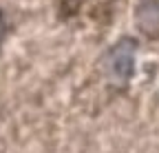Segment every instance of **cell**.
I'll list each match as a JSON object with an SVG mask.
<instances>
[{
  "label": "cell",
  "instance_id": "6da1fadb",
  "mask_svg": "<svg viewBox=\"0 0 159 153\" xmlns=\"http://www.w3.org/2000/svg\"><path fill=\"white\" fill-rule=\"evenodd\" d=\"M137 67V40L133 38H122L117 40L104 55V69L108 78L117 82H128Z\"/></svg>",
  "mask_w": 159,
  "mask_h": 153
},
{
  "label": "cell",
  "instance_id": "7a4b0ae2",
  "mask_svg": "<svg viewBox=\"0 0 159 153\" xmlns=\"http://www.w3.org/2000/svg\"><path fill=\"white\" fill-rule=\"evenodd\" d=\"M135 22L144 36L157 40L159 38V0H144L135 11Z\"/></svg>",
  "mask_w": 159,
  "mask_h": 153
},
{
  "label": "cell",
  "instance_id": "3957f363",
  "mask_svg": "<svg viewBox=\"0 0 159 153\" xmlns=\"http://www.w3.org/2000/svg\"><path fill=\"white\" fill-rule=\"evenodd\" d=\"M60 2H62V9L64 11H75L77 7H80V2H82V0H60Z\"/></svg>",
  "mask_w": 159,
  "mask_h": 153
}]
</instances>
